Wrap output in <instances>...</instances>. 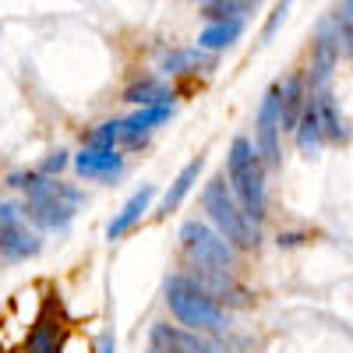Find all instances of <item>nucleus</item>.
<instances>
[{"label":"nucleus","mask_w":353,"mask_h":353,"mask_svg":"<svg viewBox=\"0 0 353 353\" xmlns=\"http://www.w3.org/2000/svg\"><path fill=\"white\" fill-rule=\"evenodd\" d=\"M212 68H216V57L198 50V46H176V50H166L159 57V78H166V81L198 78V74L212 71Z\"/></svg>","instance_id":"obj_14"},{"label":"nucleus","mask_w":353,"mask_h":353,"mask_svg":"<svg viewBox=\"0 0 353 353\" xmlns=\"http://www.w3.org/2000/svg\"><path fill=\"white\" fill-rule=\"evenodd\" d=\"M325 21H329V28H332L339 61H350V53H353V0H339L336 11H332Z\"/></svg>","instance_id":"obj_21"},{"label":"nucleus","mask_w":353,"mask_h":353,"mask_svg":"<svg viewBox=\"0 0 353 353\" xmlns=\"http://www.w3.org/2000/svg\"><path fill=\"white\" fill-rule=\"evenodd\" d=\"M0 353H18V350H0Z\"/></svg>","instance_id":"obj_27"},{"label":"nucleus","mask_w":353,"mask_h":353,"mask_svg":"<svg viewBox=\"0 0 353 353\" xmlns=\"http://www.w3.org/2000/svg\"><path fill=\"white\" fill-rule=\"evenodd\" d=\"M176 99V88L166 85V78L159 74H141L124 88V103H131L134 110L141 106H159V103H173Z\"/></svg>","instance_id":"obj_18"},{"label":"nucleus","mask_w":353,"mask_h":353,"mask_svg":"<svg viewBox=\"0 0 353 353\" xmlns=\"http://www.w3.org/2000/svg\"><path fill=\"white\" fill-rule=\"evenodd\" d=\"M311 99H314V110H318V124H321V134H325V145L346 149L350 145V121H346L336 92L325 88V92H311Z\"/></svg>","instance_id":"obj_17"},{"label":"nucleus","mask_w":353,"mask_h":353,"mask_svg":"<svg viewBox=\"0 0 353 353\" xmlns=\"http://www.w3.org/2000/svg\"><path fill=\"white\" fill-rule=\"evenodd\" d=\"M173 117V103H159V106H141L131 117L121 121V152H138L152 141V134Z\"/></svg>","instance_id":"obj_11"},{"label":"nucleus","mask_w":353,"mask_h":353,"mask_svg":"<svg viewBox=\"0 0 353 353\" xmlns=\"http://www.w3.org/2000/svg\"><path fill=\"white\" fill-rule=\"evenodd\" d=\"M293 141H297V152H301V156H307V159L321 156V149H325V134H321L318 110H314L311 92H307V103H304V113H301L297 128H293Z\"/></svg>","instance_id":"obj_19"},{"label":"nucleus","mask_w":353,"mask_h":353,"mask_svg":"<svg viewBox=\"0 0 353 353\" xmlns=\"http://www.w3.org/2000/svg\"><path fill=\"white\" fill-rule=\"evenodd\" d=\"M145 353H223L216 336H201L191 329H181L173 321H152L149 329V350Z\"/></svg>","instance_id":"obj_9"},{"label":"nucleus","mask_w":353,"mask_h":353,"mask_svg":"<svg viewBox=\"0 0 353 353\" xmlns=\"http://www.w3.org/2000/svg\"><path fill=\"white\" fill-rule=\"evenodd\" d=\"M254 152L265 163V170H283V128H279V106H276V85L265 88V96L254 110Z\"/></svg>","instance_id":"obj_7"},{"label":"nucleus","mask_w":353,"mask_h":353,"mask_svg":"<svg viewBox=\"0 0 353 353\" xmlns=\"http://www.w3.org/2000/svg\"><path fill=\"white\" fill-rule=\"evenodd\" d=\"M68 166H71V152H68V149H57V152H50V156H46V159H43L36 170H39L43 176H61Z\"/></svg>","instance_id":"obj_24"},{"label":"nucleus","mask_w":353,"mask_h":353,"mask_svg":"<svg viewBox=\"0 0 353 353\" xmlns=\"http://www.w3.org/2000/svg\"><path fill=\"white\" fill-rule=\"evenodd\" d=\"M156 198H159V188H156V184H141V188L121 205V212H113V219L106 223V241L117 244V241H124L128 233H134V230L145 223V216L152 212Z\"/></svg>","instance_id":"obj_12"},{"label":"nucleus","mask_w":353,"mask_h":353,"mask_svg":"<svg viewBox=\"0 0 353 353\" xmlns=\"http://www.w3.org/2000/svg\"><path fill=\"white\" fill-rule=\"evenodd\" d=\"M163 304L173 318V325H181V329H191V332H201V336H216V339L223 332H230V311L219 307L209 297V290L198 286L184 269L166 276Z\"/></svg>","instance_id":"obj_3"},{"label":"nucleus","mask_w":353,"mask_h":353,"mask_svg":"<svg viewBox=\"0 0 353 353\" xmlns=\"http://www.w3.org/2000/svg\"><path fill=\"white\" fill-rule=\"evenodd\" d=\"M92 353H117V336H113V329H103V332H99Z\"/></svg>","instance_id":"obj_26"},{"label":"nucleus","mask_w":353,"mask_h":353,"mask_svg":"<svg viewBox=\"0 0 353 353\" xmlns=\"http://www.w3.org/2000/svg\"><path fill=\"white\" fill-rule=\"evenodd\" d=\"M198 205H201V219L209 223L219 237L241 254H254L261 244H265V233L258 223H251L244 212L237 198L230 194L223 173H212L209 181L201 184V194H198Z\"/></svg>","instance_id":"obj_4"},{"label":"nucleus","mask_w":353,"mask_h":353,"mask_svg":"<svg viewBox=\"0 0 353 353\" xmlns=\"http://www.w3.org/2000/svg\"><path fill=\"white\" fill-rule=\"evenodd\" d=\"M176 241H181V251L188 258V265L194 269H216V272H241V261L244 254L233 251L219 233L205 223L201 216L194 219H184L181 223V233H176Z\"/></svg>","instance_id":"obj_5"},{"label":"nucleus","mask_w":353,"mask_h":353,"mask_svg":"<svg viewBox=\"0 0 353 353\" xmlns=\"http://www.w3.org/2000/svg\"><path fill=\"white\" fill-rule=\"evenodd\" d=\"M244 36V18H226V21H209L198 32V50H205V53H223V50H230L233 43H237Z\"/></svg>","instance_id":"obj_20"},{"label":"nucleus","mask_w":353,"mask_h":353,"mask_svg":"<svg viewBox=\"0 0 353 353\" xmlns=\"http://www.w3.org/2000/svg\"><path fill=\"white\" fill-rule=\"evenodd\" d=\"M71 170L78 181H96V184H117L128 170V156L121 149H92L81 145L71 156Z\"/></svg>","instance_id":"obj_10"},{"label":"nucleus","mask_w":353,"mask_h":353,"mask_svg":"<svg viewBox=\"0 0 353 353\" xmlns=\"http://www.w3.org/2000/svg\"><path fill=\"white\" fill-rule=\"evenodd\" d=\"M184 272H188L198 286L209 290V297H212L219 307H226V311H248V307H254V304H258V293H254L248 283H241V276H237V272L194 269V265H188Z\"/></svg>","instance_id":"obj_8"},{"label":"nucleus","mask_w":353,"mask_h":353,"mask_svg":"<svg viewBox=\"0 0 353 353\" xmlns=\"http://www.w3.org/2000/svg\"><path fill=\"white\" fill-rule=\"evenodd\" d=\"M223 181H226L230 194L237 198L241 212L251 223L265 226V219H269V170H265V163L258 159L248 134H237L230 141Z\"/></svg>","instance_id":"obj_2"},{"label":"nucleus","mask_w":353,"mask_h":353,"mask_svg":"<svg viewBox=\"0 0 353 353\" xmlns=\"http://www.w3.org/2000/svg\"><path fill=\"white\" fill-rule=\"evenodd\" d=\"M290 4H293V0H279V4L269 11V21H265V28H261V43H272V39H276L279 25H283L286 14H290Z\"/></svg>","instance_id":"obj_23"},{"label":"nucleus","mask_w":353,"mask_h":353,"mask_svg":"<svg viewBox=\"0 0 353 353\" xmlns=\"http://www.w3.org/2000/svg\"><path fill=\"white\" fill-rule=\"evenodd\" d=\"M85 145H92V149H121V117H110V121L96 124L85 134Z\"/></svg>","instance_id":"obj_22"},{"label":"nucleus","mask_w":353,"mask_h":353,"mask_svg":"<svg viewBox=\"0 0 353 353\" xmlns=\"http://www.w3.org/2000/svg\"><path fill=\"white\" fill-rule=\"evenodd\" d=\"M307 237H304V233H297V230H279L276 233V244L279 248H301Z\"/></svg>","instance_id":"obj_25"},{"label":"nucleus","mask_w":353,"mask_h":353,"mask_svg":"<svg viewBox=\"0 0 353 353\" xmlns=\"http://www.w3.org/2000/svg\"><path fill=\"white\" fill-rule=\"evenodd\" d=\"M304 103H307L304 71H293L283 81H276V106H279V128H283V134H293V128H297L301 113H304Z\"/></svg>","instance_id":"obj_16"},{"label":"nucleus","mask_w":353,"mask_h":353,"mask_svg":"<svg viewBox=\"0 0 353 353\" xmlns=\"http://www.w3.org/2000/svg\"><path fill=\"white\" fill-rule=\"evenodd\" d=\"M64 336H68L64 318L57 314L53 307H46L32 325H28L18 353H64Z\"/></svg>","instance_id":"obj_13"},{"label":"nucleus","mask_w":353,"mask_h":353,"mask_svg":"<svg viewBox=\"0 0 353 353\" xmlns=\"http://www.w3.org/2000/svg\"><path fill=\"white\" fill-rule=\"evenodd\" d=\"M43 254V233L28 226L21 201L4 198L0 201V261L21 265Z\"/></svg>","instance_id":"obj_6"},{"label":"nucleus","mask_w":353,"mask_h":353,"mask_svg":"<svg viewBox=\"0 0 353 353\" xmlns=\"http://www.w3.org/2000/svg\"><path fill=\"white\" fill-rule=\"evenodd\" d=\"M201 173H205V156H194V159H188L184 166H181V173L170 181V188L163 191V198H159V205L152 209V216L156 219H166V216H173L181 205L188 201V194L198 188V181H201Z\"/></svg>","instance_id":"obj_15"},{"label":"nucleus","mask_w":353,"mask_h":353,"mask_svg":"<svg viewBox=\"0 0 353 353\" xmlns=\"http://www.w3.org/2000/svg\"><path fill=\"white\" fill-rule=\"evenodd\" d=\"M8 188L21 194V212L28 219V226L46 233L64 237L71 230V223L78 219V209L88 205V194L64 181V176H43L39 170H14L8 173Z\"/></svg>","instance_id":"obj_1"}]
</instances>
